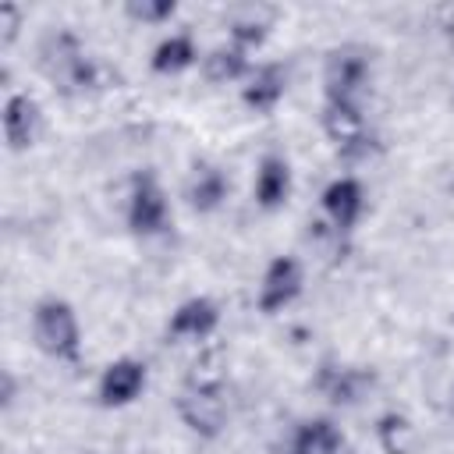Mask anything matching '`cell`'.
Listing matches in <instances>:
<instances>
[{"label":"cell","mask_w":454,"mask_h":454,"mask_svg":"<svg viewBox=\"0 0 454 454\" xmlns=\"http://www.w3.org/2000/svg\"><path fill=\"white\" fill-rule=\"evenodd\" d=\"M32 337L39 344V351H46L57 362H74L78 348H82V333H78V319L71 312L67 301L60 298H43L32 312Z\"/></svg>","instance_id":"cell-1"},{"label":"cell","mask_w":454,"mask_h":454,"mask_svg":"<svg viewBox=\"0 0 454 454\" xmlns=\"http://www.w3.org/2000/svg\"><path fill=\"white\" fill-rule=\"evenodd\" d=\"M39 57H43V71H46L60 89H67V92L89 89L92 78H96L92 60L85 57V50L78 46V39H74L71 32L50 35V39L43 43V53H39Z\"/></svg>","instance_id":"cell-2"},{"label":"cell","mask_w":454,"mask_h":454,"mask_svg":"<svg viewBox=\"0 0 454 454\" xmlns=\"http://www.w3.org/2000/svg\"><path fill=\"white\" fill-rule=\"evenodd\" d=\"M177 415L192 433L206 440L220 436L227 422V401H223L220 383H188L184 394L177 397Z\"/></svg>","instance_id":"cell-3"},{"label":"cell","mask_w":454,"mask_h":454,"mask_svg":"<svg viewBox=\"0 0 454 454\" xmlns=\"http://www.w3.org/2000/svg\"><path fill=\"white\" fill-rule=\"evenodd\" d=\"M323 85H326V103H351L358 106V96L369 85V60L358 50H333L323 67Z\"/></svg>","instance_id":"cell-4"},{"label":"cell","mask_w":454,"mask_h":454,"mask_svg":"<svg viewBox=\"0 0 454 454\" xmlns=\"http://www.w3.org/2000/svg\"><path fill=\"white\" fill-rule=\"evenodd\" d=\"M323 131L326 138L344 153V156H358L369 153V128L358 106L351 103H326L323 106Z\"/></svg>","instance_id":"cell-5"},{"label":"cell","mask_w":454,"mask_h":454,"mask_svg":"<svg viewBox=\"0 0 454 454\" xmlns=\"http://www.w3.org/2000/svg\"><path fill=\"white\" fill-rule=\"evenodd\" d=\"M128 227L135 234H160L167 227V199L153 174H138L128 202Z\"/></svg>","instance_id":"cell-6"},{"label":"cell","mask_w":454,"mask_h":454,"mask_svg":"<svg viewBox=\"0 0 454 454\" xmlns=\"http://www.w3.org/2000/svg\"><path fill=\"white\" fill-rule=\"evenodd\" d=\"M301 291V266L298 259L291 255H277L266 273H262V284H259V312L262 316H273L280 312L284 305H291Z\"/></svg>","instance_id":"cell-7"},{"label":"cell","mask_w":454,"mask_h":454,"mask_svg":"<svg viewBox=\"0 0 454 454\" xmlns=\"http://www.w3.org/2000/svg\"><path fill=\"white\" fill-rule=\"evenodd\" d=\"M142 387H145V365L135 358H117L99 376V404L124 408L142 394Z\"/></svg>","instance_id":"cell-8"},{"label":"cell","mask_w":454,"mask_h":454,"mask_svg":"<svg viewBox=\"0 0 454 454\" xmlns=\"http://www.w3.org/2000/svg\"><path fill=\"white\" fill-rule=\"evenodd\" d=\"M39 135V103L25 92H14L7 103H4V138H7V149L21 153L35 142Z\"/></svg>","instance_id":"cell-9"},{"label":"cell","mask_w":454,"mask_h":454,"mask_svg":"<svg viewBox=\"0 0 454 454\" xmlns=\"http://www.w3.org/2000/svg\"><path fill=\"white\" fill-rule=\"evenodd\" d=\"M220 323V309L209 301V298H188L174 309L170 323H167V333L170 337H192V340H202L216 330Z\"/></svg>","instance_id":"cell-10"},{"label":"cell","mask_w":454,"mask_h":454,"mask_svg":"<svg viewBox=\"0 0 454 454\" xmlns=\"http://www.w3.org/2000/svg\"><path fill=\"white\" fill-rule=\"evenodd\" d=\"M323 209L337 231H351L362 213V184L355 177H337L323 192Z\"/></svg>","instance_id":"cell-11"},{"label":"cell","mask_w":454,"mask_h":454,"mask_svg":"<svg viewBox=\"0 0 454 454\" xmlns=\"http://www.w3.org/2000/svg\"><path fill=\"white\" fill-rule=\"evenodd\" d=\"M287 195H291V167H287V160L277 156V153L262 156L259 174H255V202L262 209H277V206L287 202Z\"/></svg>","instance_id":"cell-12"},{"label":"cell","mask_w":454,"mask_h":454,"mask_svg":"<svg viewBox=\"0 0 454 454\" xmlns=\"http://www.w3.org/2000/svg\"><path fill=\"white\" fill-rule=\"evenodd\" d=\"M287 454H344V436L330 419H305L294 429Z\"/></svg>","instance_id":"cell-13"},{"label":"cell","mask_w":454,"mask_h":454,"mask_svg":"<svg viewBox=\"0 0 454 454\" xmlns=\"http://www.w3.org/2000/svg\"><path fill=\"white\" fill-rule=\"evenodd\" d=\"M284 89H287V74H284V67H280V64H266V67H259V71L252 74V82L245 85L241 99H245L252 110L270 114V110L284 99Z\"/></svg>","instance_id":"cell-14"},{"label":"cell","mask_w":454,"mask_h":454,"mask_svg":"<svg viewBox=\"0 0 454 454\" xmlns=\"http://www.w3.org/2000/svg\"><path fill=\"white\" fill-rule=\"evenodd\" d=\"M227 177H223V170L220 167H213V163H202V167H195V174H192V184H188V199H192V206L199 209V213H213L223 199H227Z\"/></svg>","instance_id":"cell-15"},{"label":"cell","mask_w":454,"mask_h":454,"mask_svg":"<svg viewBox=\"0 0 454 454\" xmlns=\"http://www.w3.org/2000/svg\"><path fill=\"white\" fill-rule=\"evenodd\" d=\"M195 57H199V53H195L192 35H188V32H174V35H167V39L153 50V71H156V74H177V71L192 67Z\"/></svg>","instance_id":"cell-16"},{"label":"cell","mask_w":454,"mask_h":454,"mask_svg":"<svg viewBox=\"0 0 454 454\" xmlns=\"http://www.w3.org/2000/svg\"><path fill=\"white\" fill-rule=\"evenodd\" d=\"M202 67H206L209 82H231L248 71V60H245L241 46H216L209 57H202Z\"/></svg>","instance_id":"cell-17"},{"label":"cell","mask_w":454,"mask_h":454,"mask_svg":"<svg viewBox=\"0 0 454 454\" xmlns=\"http://www.w3.org/2000/svg\"><path fill=\"white\" fill-rule=\"evenodd\" d=\"M376 433H380V443H383L387 454H408L411 429H408V422L401 415H383L380 426H376Z\"/></svg>","instance_id":"cell-18"},{"label":"cell","mask_w":454,"mask_h":454,"mask_svg":"<svg viewBox=\"0 0 454 454\" xmlns=\"http://www.w3.org/2000/svg\"><path fill=\"white\" fill-rule=\"evenodd\" d=\"M362 383H365V376H362V372H355V369H340V372H333V376H330L326 390H330V397H333V401L351 404V401L358 397Z\"/></svg>","instance_id":"cell-19"},{"label":"cell","mask_w":454,"mask_h":454,"mask_svg":"<svg viewBox=\"0 0 454 454\" xmlns=\"http://www.w3.org/2000/svg\"><path fill=\"white\" fill-rule=\"evenodd\" d=\"M262 35H266V21L255 18V11H252L248 18H234V25H231V39H234V46H241V50L262 43Z\"/></svg>","instance_id":"cell-20"},{"label":"cell","mask_w":454,"mask_h":454,"mask_svg":"<svg viewBox=\"0 0 454 454\" xmlns=\"http://www.w3.org/2000/svg\"><path fill=\"white\" fill-rule=\"evenodd\" d=\"M174 11H177L174 0H131V4H128V14H131L135 21H163V18H170Z\"/></svg>","instance_id":"cell-21"},{"label":"cell","mask_w":454,"mask_h":454,"mask_svg":"<svg viewBox=\"0 0 454 454\" xmlns=\"http://www.w3.org/2000/svg\"><path fill=\"white\" fill-rule=\"evenodd\" d=\"M0 28H4V43H14V35L21 28V11L14 4H4L0 7Z\"/></svg>","instance_id":"cell-22"}]
</instances>
